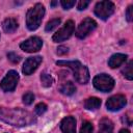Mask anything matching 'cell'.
<instances>
[{"label": "cell", "mask_w": 133, "mask_h": 133, "mask_svg": "<svg viewBox=\"0 0 133 133\" xmlns=\"http://www.w3.org/2000/svg\"><path fill=\"white\" fill-rule=\"evenodd\" d=\"M94 132V126L90 122H84L81 126L80 133H92Z\"/></svg>", "instance_id": "obj_21"}, {"label": "cell", "mask_w": 133, "mask_h": 133, "mask_svg": "<svg viewBox=\"0 0 133 133\" xmlns=\"http://www.w3.org/2000/svg\"><path fill=\"white\" fill-rule=\"evenodd\" d=\"M119 133H130V131H129L128 129H122V130L119 131Z\"/></svg>", "instance_id": "obj_29"}, {"label": "cell", "mask_w": 133, "mask_h": 133, "mask_svg": "<svg viewBox=\"0 0 133 133\" xmlns=\"http://www.w3.org/2000/svg\"><path fill=\"white\" fill-rule=\"evenodd\" d=\"M89 1H87V0H81V1H79V3H78V5H77V8H78V10H83V9H85L88 5H89Z\"/></svg>", "instance_id": "obj_27"}, {"label": "cell", "mask_w": 133, "mask_h": 133, "mask_svg": "<svg viewBox=\"0 0 133 133\" xmlns=\"http://www.w3.org/2000/svg\"><path fill=\"white\" fill-rule=\"evenodd\" d=\"M19 74L17 71L15 70H10L7 72V74L5 75V77L2 79L1 83H0V87L4 90V91H12L18 82H19Z\"/></svg>", "instance_id": "obj_8"}, {"label": "cell", "mask_w": 133, "mask_h": 133, "mask_svg": "<svg viewBox=\"0 0 133 133\" xmlns=\"http://www.w3.org/2000/svg\"><path fill=\"white\" fill-rule=\"evenodd\" d=\"M126 104H127V99L124 95H114L107 100L106 107L109 111H118L122 108H124Z\"/></svg>", "instance_id": "obj_10"}, {"label": "cell", "mask_w": 133, "mask_h": 133, "mask_svg": "<svg viewBox=\"0 0 133 133\" xmlns=\"http://www.w3.org/2000/svg\"><path fill=\"white\" fill-rule=\"evenodd\" d=\"M132 64H133V62H132V61H129V62L125 65V68L122 70V74H123V75H124L128 80H132V79H133Z\"/></svg>", "instance_id": "obj_19"}, {"label": "cell", "mask_w": 133, "mask_h": 133, "mask_svg": "<svg viewBox=\"0 0 133 133\" xmlns=\"http://www.w3.org/2000/svg\"><path fill=\"white\" fill-rule=\"evenodd\" d=\"M56 50H57V51H56V54H57V55H60V56L65 55V54L69 53V48L65 47V46H59Z\"/></svg>", "instance_id": "obj_26"}, {"label": "cell", "mask_w": 133, "mask_h": 133, "mask_svg": "<svg viewBox=\"0 0 133 133\" xmlns=\"http://www.w3.org/2000/svg\"><path fill=\"white\" fill-rule=\"evenodd\" d=\"M43 57L42 56H33V57H29L25 60L23 68H22V72L25 75H31L33 72L36 71V69L38 68V65L42 63Z\"/></svg>", "instance_id": "obj_11"}, {"label": "cell", "mask_w": 133, "mask_h": 133, "mask_svg": "<svg viewBox=\"0 0 133 133\" xmlns=\"http://www.w3.org/2000/svg\"><path fill=\"white\" fill-rule=\"evenodd\" d=\"M75 31V23L72 20H69L65 22V24L63 25V27H61L56 33L53 34L52 36V41L54 43H60L63 42L68 38L71 37V35L74 33Z\"/></svg>", "instance_id": "obj_7"}, {"label": "cell", "mask_w": 133, "mask_h": 133, "mask_svg": "<svg viewBox=\"0 0 133 133\" xmlns=\"http://www.w3.org/2000/svg\"><path fill=\"white\" fill-rule=\"evenodd\" d=\"M56 64L57 65H64V66H68L69 69H71L73 72V76L78 83L86 84L89 81L88 69L85 65H83L80 61H78V60H73V61L59 60V61H56Z\"/></svg>", "instance_id": "obj_2"}, {"label": "cell", "mask_w": 133, "mask_h": 133, "mask_svg": "<svg viewBox=\"0 0 133 133\" xmlns=\"http://www.w3.org/2000/svg\"><path fill=\"white\" fill-rule=\"evenodd\" d=\"M22 99H23V103L25 105H30L34 101V95L32 92H26V94L23 95V98Z\"/></svg>", "instance_id": "obj_22"}, {"label": "cell", "mask_w": 133, "mask_h": 133, "mask_svg": "<svg viewBox=\"0 0 133 133\" xmlns=\"http://www.w3.org/2000/svg\"><path fill=\"white\" fill-rule=\"evenodd\" d=\"M59 91L64 96H72L73 94H75L76 87H75V85L72 81H66V82H64L63 84L60 85Z\"/></svg>", "instance_id": "obj_17"}, {"label": "cell", "mask_w": 133, "mask_h": 133, "mask_svg": "<svg viewBox=\"0 0 133 133\" xmlns=\"http://www.w3.org/2000/svg\"><path fill=\"white\" fill-rule=\"evenodd\" d=\"M7 58H8L12 63H19V61L21 60V57H20L18 54H16L15 52H9V53H7Z\"/></svg>", "instance_id": "obj_24"}, {"label": "cell", "mask_w": 133, "mask_h": 133, "mask_svg": "<svg viewBox=\"0 0 133 133\" xmlns=\"http://www.w3.org/2000/svg\"><path fill=\"white\" fill-rule=\"evenodd\" d=\"M60 130L62 133H76V119L75 117L69 115L61 119Z\"/></svg>", "instance_id": "obj_12"}, {"label": "cell", "mask_w": 133, "mask_h": 133, "mask_svg": "<svg viewBox=\"0 0 133 133\" xmlns=\"http://www.w3.org/2000/svg\"><path fill=\"white\" fill-rule=\"evenodd\" d=\"M45 16V6L42 3H36L33 7H31L26 15V25L27 28L31 31L36 30Z\"/></svg>", "instance_id": "obj_3"}, {"label": "cell", "mask_w": 133, "mask_h": 133, "mask_svg": "<svg viewBox=\"0 0 133 133\" xmlns=\"http://www.w3.org/2000/svg\"><path fill=\"white\" fill-rule=\"evenodd\" d=\"M34 110H35V113H36L37 115H42V114H44V113L46 112V110H47V105H46L45 103H38V104L35 106Z\"/></svg>", "instance_id": "obj_23"}, {"label": "cell", "mask_w": 133, "mask_h": 133, "mask_svg": "<svg viewBox=\"0 0 133 133\" xmlns=\"http://www.w3.org/2000/svg\"><path fill=\"white\" fill-rule=\"evenodd\" d=\"M101 103L102 102H101V100L99 98H97V97H90V98H88V99L85 100L84 107L87 110H96V109H98L101 106Z\"/></svg>", "instance_id": "obj_16"}, {"label": "cell", "mask_w": 133, "mask_h": 133, "mask_svg": "<svg viewBox=\"0 0 133 133\" xmlns=\"http://www.w3.org/2000/svg\"><path fill=\"white\" fill-rule=\"evenodd\" d=\"M98 133H113V124L110 119L104 117L100 121Z\"/></svg>", "instance_id": "obj_15"}, {"label": "cell", "mask_w": 133, "mask_h": 133, "mask_svg": "<svg viewBox=\"0 0 133 133\" xmlns=\"http://www.w3.org/2000/svg\"><path fill=\"white\" fill-rule=\"evenodd\" d=\"M114 3L111 1H100L96 4L94 12L101 20H107L114 12Z\"/></svg>", "instance_id": "obj_5"}, {"label": "cell", "mask_w": 133, "mask_h": 133, "mask_svg": "<svg viewBox=\"0 0 133 133\" xmlns=\"http://www.w3.org/2000/svg\"><path fill=\"white\" fill-rule=\"evenodd\" d=\"M19 27L18 21L15 18H7L2 23V28L6 33H12L15 32Z\"/></svg>", "instance_id": "obj_14"}, {"label": "cell", "mask_w": 133, "mask_h": 133, "mask_svg": "<svg viewBox=\"0 0 133 133\" xmlns=\"http://www.w3.org/2000/svg\"><path fill=\"white\" fill-rule=\"evenodd\" d=\"M53 81L54 80H53V78H52V76L50 74H48L46 72L42 73V75H41V83H42V85L44 87H50L52 85Z\"/></svg>", "instance_id": "obj_18"}, {"label": "cell", "mask_w": 133, "mask_h": 133, "mask_svg": "<svg viewBox=\"0 0 133 133\" xmlns=\"http://www.w3.org/2000/svg\"><path fill=\"white\" fill-rule=\"evenodd\" d=\"M42 46H43V39L38 36H31L20 44V48L23 51L28 52V53L39 51Z\"/></svg>", "instance_id": "obj_9"}, {"label": "cell", "mask_w": 133, "mask_h": 133, "mask_svg": "<svg viewBox=\"0 0 133 133\" xmlns=\"http://www.w3.org/2000/svg\"><path fill=\"white\" fill-rule=\"evenodd\" d=\"M128 56L126 54H123V53H116V54H113L109 60H108V65L111 68V69H116L118 66H121L126 60H127Z\"/></svg>", "instance_id": "obj_13"}, {"label": "cell", "mask_w": 133, "mask_h": 133, "mask_svg": "<svg viewBox=\"0 0 133 133\" xmlns=\"http://www.w3.org/2000/svg\"><path fill=\"white\" fill-rule=\"evenodd\" d=\"M60 22H61V20H60L59 18H56V19H52V20H50V21L47 23V25H46V27H45V30H46L47 32L54 30L56 27H58V25L60 24Z\"/></svg>", "instance_id": "obj_20"}, {"label": "cell", "mask_w": 133, "mask_h": 133, "mask_svg": "<svg viewBox=\"0 0 133 133\" xmlns=\"http://www.w3.org/2000/svg\"><path fill=\"white\" fill-rule=\"evenodd\" d=\"M96 28H97V22L91 18H85L78 25V28H77L75 33H76V36L78 38L83 39L87 35H89Z\"/></svg>", "instance_id": "obj_6"}, {"label": "cell", "mask_w": 133, "mask_h": 133, "mask_svg": "<svg viewBox=\"0 0 133 133\" xmlns=\"http://www.w3.org/2000/svg\"><path fill=\"white\" fill-rule=\"evenodd\" d=\"M132 8H133V6H132V5H129V6H128V8H127V10H126V19H127V21H128V22H131V21L133 20Z\"/></svg>", "instance_id": "obj_28"}, {"label": "cell", "mask_w": 133, "mask_h": 133, "mask_svg": "<svg viewBox=\"0 0 133 133\" xmlns=\"http://www.w3.org/2000/svg\"><path fill=\"white\" fill-rule=\"evenodd\" d=\"M60 4L64 9H70L75 5V1L74 0H62Z\"/></svg>", "instance_id": "obj_25"}, {"label": "cell", "mask_w": 133, "mask_h": 133, "mask_svg": "<svg viewBox=\"0 0 133 133\" xmlns=\"http://www.w3.org/2000/svg\"><path fill=\"white\" fill-rule=\"evenodd\" d=\"M57 3H58V2H56V1H53V2H51V5H52V6H54V5H56Z\"/></svg>", "instance_id": "obj_30"}, {"label": "cell", "mask_w": 133, "mask_h": 133, "mask_svg": "<svg viewBox=\"0 0 133 133\" xmlns=\"http://www.w3.org/2000/svg\"><path fill=\"white\" fill-rule=\"evenodd\" d=\"M0 121L11 126L24 127L32 125L36 122L33 113L20 108H7L0 106Z\"/></svg>", "instance_id": "obj_1"}, {"label": "cell", "mask_w": 133, "mask_h": 133, "mask_svg": "<svg viewBox=\"0 0 133 133\" xmlns=\"http://www.w3.org/2000/svg\"><path fill=\"white\" fill-rule=\"evenodd\" d=\"M94 86L103 92H108L114 87V80L111 76L107 74H99L92 79Z\"/></svg>", "instance_id": "obj_4"}]
</instances>
